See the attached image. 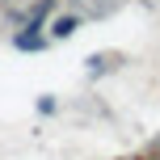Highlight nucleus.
<instances>
[{"instance_id":"nucleus-2","label":"nucleus","mask_w":160,"mask_h":160,"mask_svg":"<svg viewBox=\"0 0 160 160\" xmlns=\"http://www.w3.org/2000/svg\"><path fill=\"white\" fill-rule=\"evenodd\" d=\"M76 25H80V21H76V17H59V21H55V25H51V30H47V34H51V38H68V34H72V30H76Z\"/></svg>"},{"instance_id":"nucleus-1","label":"nucleus","mask_w":160,"mask_h":160,"mask_svg":"<svg viewBox=\"0 0 160 160\" xmlns=\"http://www.w3.org/2000/svg\"><path fill=\"white\" fill-rule=\"evenodd\" d=\"M13 47H17V51H42V47H47V34L34 30V25H25V34L13 38Z\"/></svg>"},{"instance_id":"nucleus-3","label":"nucleus","mask_w":160,"mask_h":160,"mask_svg":"<svg viewBox=\"0 0 160 160\" xmlns=\"http://www.w3.org/2000/svg\"><path fill=\"white\" fill-rule=\"evenodd\" d=\"M88 68H93V72H105V68H110V55H93V59H88Z\"/></svg>"}]
</instances>
